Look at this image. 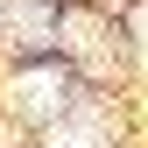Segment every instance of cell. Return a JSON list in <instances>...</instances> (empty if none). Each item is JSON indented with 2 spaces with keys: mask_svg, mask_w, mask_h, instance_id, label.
Returning a JSON list of instances; mask_svg holds the SVG:
<instances>
[{
  "mask_svg": "<svg viewBox=\"0 0 148 148\" xmlns=\"http://www.w3.org/2000/svg\"><path fill=\"white\" fill-rule=\"evenodd\" d=\"M57 148H99L92 127H57Z\"/></svg>",
  "mask_w": 148,
  "mask_h": 148,
  "instance_id": "obj_2",
  "label": "cell"
},
{
  "mask_svg": "<svg viewBox=\"0 0 148 148\" xmlns=\"http://www.w3.org/2000/svg\"><path fill=\"white\" fill-rule=\"evenodd\" d=\"M14 99L21 106H57V78H49V71H28V78L14 85Z\"/></svg>",
  "mask_w": 148,
  "mask_h": 148,
  "instance_id": "obj_1",
  "label": "cell"
}]
</instances>
